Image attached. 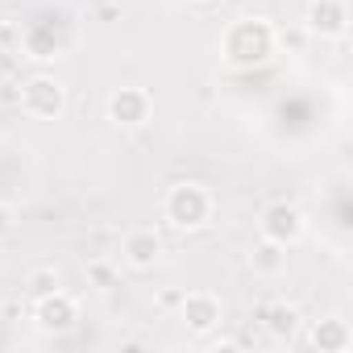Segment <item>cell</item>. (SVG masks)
<instances>
[{
    "instance_id": "1",
    "label": "cell",
    "mask_w": 353,
    "mask_h": 353,
    "mask_svg": "<svg viewBox=\"0 0 353 353\" xmlns=\"http://www.w3.org/2000/svg\"><path fill=\"white\" fill-rule=\"evenodd\" d=\"M221 54L229 67H262L274 54V26L262 17H245L233 21L221 38Z\"/></svg>"
},
{
    "instance_id": "2",
    "label": "cell",
    "mask_w": 353,
    "mask_h": 353,
    "mask_svg": "<svg viewBox=\"0 0 353 353\" xmlns=\"http://www.w3.org/2000/svg\"><path fill=\"white\" fill-rule=\"evenodd\" d=\"M212 212H216V200H212V192H208L204 183H174V188L166 192V200H162L166 225L183 229V233L204 229V225L212 221Z\"/></svg>"
},
{
    "instance_id": "3",
    "label": "cell",
    "mask_w": 353,
    "mask_h": 353,
    "mask_svg": "<svg viewBox=\"0 0 353 353\" xmlns=\"http://www.w3.org/2000/svg\"><path fill=\"white\" fill-rule=\"evenodd\" d=\"M21 112L34 121H59L67 112V88L54 75H34L21 88Z\"/></svg>"
},
{
    "instance_id": "4",
    "label": "cell",
    "mask_w": 353,
    "mask_h": 353,
    "mask_svg": "<svg viewBox=\"0 0 353 353\" xmlns=\"http://www.w3.org/2000/svg\"><path fill=\"white\" fill-rule=\"evenodd\" d=\"M179 320H183V328H188L192 336H208V332L221 328L225 303H221L212 291H183V299H179Z\"/></svg>"
},
{
    "instance_id": "5",
    "label": "cell",
    "mask_w": 353,
    "mask_h": 353,
    "mask_svg": "<svg viewBox=\"0 0 353 353\" xmlns=\"http://www.w3.org/2000/svg\"><path fill=\"white\" fill-rule=\"evenodd\" d=\"M150 117H154V100H150L145 88L125 83V88H117V92L108 96V121H112V125H121V129H141Z\"/></svg>"
},
{
    "instance_id": "6",
    "label": "cell",
    "mask_w": 353,
    "mask_h": 353,
    "mask_svg": "<svg viewBox=\"0 0 353 353\" xmlns=\"http://www.w3.org/2000/svg\"><path fill=\"white\" fill-rule=\"evenodd\" d=\"M258 229H262V237H266V241L295 245V241L303 237L307 221H303V212H299L295 204H287V200H274V204H266V208H262V221H258Z\"/></svg>"
},
{
    "instance_id": "7",
    "label": "cell",
    "mask_w": 353,
    "mask_h": 353,
    "mask_svg": "<svg viewBox=\"0 0 353 353\" xmlns=\"http://www.w3.org/2000/svg\"><path fill=\"white\" fill-rule=\"evenodd\" d=\"M75 320H79V303L71 295H63V287L42 295V299H34V324L42 332H71Z\"/></svg>"
},
{
    "instance_id": "8",
    "label": "cell",
    "mask_w": 353,
    "mask_h": 353,
    "mask_svg": "<svg viewBox=\"0 0 353 353\" xmlns=\"http://www.w3.org/2000/svg\"><path fill=\"white\" fill-rule=\"evenodd\" d=\"M312 38H345L349 30V9L345 0H307V17H303Z\"/></svg>"
},
{
    "instance_id": "9",
    "label": "cell",
    "mask_w": 353,
    "mask_h": 353,
    "mask_svg": "<svg viewBox=\"0 0 353 353\" xmlns=\"http://www.w3.org/2000/svg\"><path fill=\"white\" fill-rule=\"evenodd\" d=\"M158 254H162V237L154 229H133L121 241V258H125L129 270H154Z\"/></svg>"
},
{
    "instance_id": "10",
    "label": "cell",
    "mask_w": 353,
    "mask_h": 353,
    "mask_svg": "<svg viewBox=\"0 0 353 353\" xmlns=\"http://www.w3.org/2000/svg\"><path fill=\"white\" fill-rule=\"evenodd\" d=\"M258 320H262V328H266L274 341H295V336H299V324H303L299 307H295V303H287V299L262 303V307H258Z\"/></svg>"
},
{
    "instance_id": "11",
    "label": "cell",
    "mask_w": 353,
    "mask_h": 353,
    "mask_svg": "<svg viewBox=\"0 0 353 353\" xmlns=\"http://www.w3.org/2000/svg\"><path fill=\"white\" fill-rule=\"evenodd\" d=\"M307 345L320 349V353H349V345H353V328H349V320H341V316H324V320L312 324Z\"/></svg>"
},
{
    "instance_id": "12",
    "label": "cell",
    "mask_w": 353,
    "mask_h": 353,
    "mask_svg": "<svg viewBox=\"0 0 353 353\" xmlns=\"http://www.w3.org/2000/svg\"><path fill=\"white\" fill-rule=\"evenodd\" d=\"M250 270L254 274H262V279H279L283 270H287V245H279V241H258L254 250H250Z\"/></svg>"
},
{
    "instance_id": "13",
    "label": "cell",
    "mask_w": 353,
    "mask_h": 353,
    "mask_svg": "<svg viewBox=\"0 0 353 353\" xmlns=\"http://www.w3.org/2000/svg\"><path fill=\"white\" fill-rule=\"evenodd\" d=\"M21 46H26L30 59H54V54H59L54 30H26V34H21Z\"/></svg>"
},
{
    "instance_id": "14",
    "label": "cell",
    "mask_w": 353,
    "mask_h": 353,
    "mask_svg": "<svg viewBox=\"0 0 353 353\" xmlns=\"http://www.w3.org/2000/svg\"><path fill=\"white\" fill-rule=\"evenodd\" d=\"M59 287H63V274H59V266H34V270L26 274V291H30L34 299L50 295V291H59Z\"/></svg>"
},
{
    "instance_id": "15",
    "label": "cell",
    "mask_w": 353,
    "mask_h": 353,
    "mask_svg": "<svg viewBox=\"0 0 353 353\" xmlns=\"http://www.w3.org/2000/svg\"><path fill=\"white\" fill-rule=\"evenodd\" d=\"M307 42H312L307 26H283V30H274V46H279V50H287V54H303V50H307Z\"/></svg>"
},
{
    "instance_id": "16",
    "label": "cell",
    "mask_w": 353,
    "mask_h": 353,
    "mask_svg": "<svg viewBox=\"0 0 353 353\" xmlns=\"http://www.w3.org/2000/svg\"><path fill=\"white\" fill-rule=\"evenodd\" d=\"M83 274H88V287H96V291H112L117 287V266L108 258H92Z\"/></svg>"
},
{
    "instance_id": "17",
    "label": "cell",
    "mask_w": 353,
    "mask_h": 353,
    "mask_svg": "<svg viewBox=\"0 0 353 353\" xmlns=\"http://www.w3.org/2000/svg\"><path fill=\"white\" fill-rule=\"evenodd\" d=\"M13 233H17V208L9 200H0V241L13 237Z\"/></svg>"
},
{
    "instance_id": "18",
    "label": "cell",
    "mask_w": 353,
    "mask_h": 353,
    "mask_svg": "<svg viewBox=\"0 0 353 353\" xmlns=\"http://www.w3.org/2000/svg\"><path fill=\"white\" fill-rule=\"evenodd\" d=\"M0 50H21V30L13 21H0Z\"/></svg>"
},
{
    "instance_id": "19",
    "label": "cell",
    "mask_w": 353,
    "mask_h": 353,
    "mask_svg": "<svg viewBox=\"0 0 353 353\" xmlns=\"http://www.w3.org/2000/svg\"><path fill=\"white\" fill-rule=\"evenodd\" d=\"M179 299H183V291H162L158 295V312H179Z\"/></svg>"
}]
</instances>
